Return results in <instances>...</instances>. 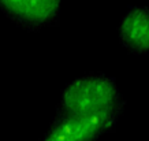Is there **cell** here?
Listing matches in <instances>:
<instances>
[{
  "label": "cell",
  "mask_w": 149,
  "mask_h": 141,
  "mask_svg": "<svg viewBox=\"0 0 149 141\" xmlns=\"http://www.w3.org/2000/svg\"><path fill=\"white\" fill-rule=\"evenodd\" d=\"M126 100L116 80L104 74H88L68 82L60 92L56 115L100 119L116 128Z\"/></svg>",
  "instance_id": "obj_1"
},
{
  "label": "cell",
  "mask_w": 149,
  "mask_h": 141,
  "mask_svg": "<svg viewBox=\"0 0 149 141\" xmlns=\"http://www.w3.org/2000/svg\"><path fill=\"white\" fill-rule=\"evenodd\" d=\"M62 0H0V13L29 32L60 25Z\"/></svg>",
  "instance_id": "obj_2"
},
{
  "label": "cell",
  "mask_w": 149,
  "mask_h": 141,
  "mask_svg": "<svg viewBox=\"0 0 149 141\" xmlns=\"http://www.w3.org/2000/svg\"><path fill=\"white\" fill-rule=\"evenodd\" d=\"M113 130L115 126L100 119L55 115L41 141H99Z\"/></svg>",
  "instance_id": "obj_3"
},
{
  "label": "cell",
  "mask_w": 149,
  "mask_h": 141,
  "mask_svg": "<svg viewBox=\"0 0 149 141\" xmlns=\"http://www.w3.org/2000/svg\"><path fill=\"white\" fill-rule=\"evenodd\" d=\"M118 38L130 54H149V6L127 8L118 26Z\"/></svg>",
  "instance_id": "obj_4"
}]
</instances>
